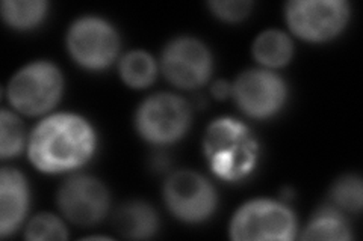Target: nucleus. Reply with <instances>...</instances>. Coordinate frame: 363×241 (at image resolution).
Listing matches in <instances>:
<instances>
[{
  "label": "nucleus",
  "mask_w": 363,
  "mask_h": 241,
  "mask_svg": "<svg viewBox=\"0 0 363 241\" xmlns=\"http://www.w3.org/2000/svg\"><path fill=\"white\" fill-rule=\"evenodd\" d=\"M209 6L215 16L225 21H241L248 16L253 4L247 0H225V2L218 0V2H211Z\"/></svg>",
  "instance_id": "nucleus-21"
},
{
  "label": "nucleus",
  "mask_w": 363,
  "mask_h": 241,
  "mask_svg": "<svg viewBox=\"0 0 363 241\" xmlns=\"http://www.w3.org/2000/svg\"><path fill=\"white\" fill-rule=\"evenodd\" d=\"M118 233L128 238H149L157 231V216L150 205L132 202L121 206L113 219Z\"/></svg>",
  "instance_id": "nucleus-13"
},
{
  "label": "nucleus",
  "mask_w": 363,
  "mask_h": 241,
  "mask_svg": "<svg viewBox=\"0 0 363 241\" xmlns=\"http://www.w3.org/2000/svg\"><path fill=\"white\" fill-rule=\"evenodd\" d=\"M29 204L26 180L16 169L0 174V235L13 234L25 219Z\"/></svg>",
  "instance_id": "nucleus-12"
},
{
  "label": "nucleus",
  "mask_w": 363,
  "mask_h": 241,
  "mask_svg": "<svg viewBox=\"0 0 363 241\" xmlns=\"http://www.w3.org/2000/svg\"><path fill=\"white\" fill-rule=\"evenodd\" d=\"M62 93L61 71L50 62H32L11 78L8 98L18 112L41 114L58 102Z\"/></svg>",
  "instance_id": "nucleus-3"
},
{
  "label": "nucleus",
  "mask_w": 363,
  "mask_h": 241,
  "mask_svg": "<svg viewBox=\"0 0 363 241\" xmlns=\"http://www.w3.org/2000/svg\"><path fill=\"white\" fill-rule=\"evenodd\" d=\"M253 54L262 65L283 66L291 61L292 41L280 30H267L255 41Z\"/></svg>",
  "instance_id": "nucleus-15"
},
{
  "label": "nucleus",
  "mask_w": 363,
  "mask_h": 241,
  "mask_svg": "<svg viewBox=\"0 0 363 241\" xmlns=\"http://www.w3.org/2000/svg\"><path fill=\"white\" fill-rule=\"evenodd\" d=\"M67 45L79 65L88 70H104L117 57L120 40L108 21L97 17H84L73 23Z\"/></svg>",
  "instance_id": "nucleus-7"
},
{
  "label": "nucleus",
  "mask_w": 363,
  "mask_h": 241,
  "mask_svg": "<svg viewBox=\"0 0 363 241\" xmlns=\"http://www.w3.org/2000/svg\"><path fill=\"white\" fill-rule=\"evenodd\" d=\"M350 6L344 0H295L286 6L291 30L312 42L332 40L344 29Z\"/></svg>",
  "instance_id": "nucleus-6"
},
{
  "label": "nucleus",
  "mask_w": 363,
  "mask_h": 241,
  "mask_svg": "<svg viewBox=\"0 0 363 241\" xmlns=\"http://www.w3.org/2000/svg\"><path fill=\"white\" fill-rule=\"evenodd\" d=\"M232 94L247 114L269 118L277 113L286 100V85L281 77L265 70H252L238 77Z\"/></svg>",
  "instance_id": "nucleus-10"
},
{
  "label": "nucleus",
  "mask_w": 363,
  "mask_h": 241,
  "mask_svg": "<svg viewBox=\"0 0 363 241\" xmlns=\"http://www.w3.org/2000/svg\"><path fill=\"white\" fill-rule=\"evenodd\" d=\"M212 93H213V95L217 97V98L224 100V98H227V97L232 94V86L227 83V82H224V80H220V82H217V83L213 85Z\"/></svg>",
  "instance_id": "nucleus-22"
},
{
  "label": "nucleus",
  "mask_w": 363,
  "mask_h": 241,
  "mask_svg": "<svg viewBox=\"0 0 363 241\" xmlns=\"http://www.w3.org/2000/svg\"><path fill=\"white\" fill-rule=\"evenodd\" d=\"M28 240H65L67 229L53 214H40L33 217L26 229Z\"/></svg>",
  "instance_id": "nucleus-20"
},
{
  "label": "nucleus",
  "mask_w": 363,
  "mask_h": 241,
  "mask_svg": "<svg viewBox=\"0 0 363 241\" xmlns=\"http://www.w3.org/2000/svg\"><path fill=\"white\" fill-rule=\"evenodd\" d=\"M204 153L215 175L225 181H238L255 169L257 143L242 122L221 118L209 125Z\"/></svg>",
  "instance_id": "nucleus-2"
},
{
  "label": "nucleus",
  "mask_w": 363,
  "mask_h": 241,
  "mask_svg": "<svg viewBox=\"0 0 363 241\" xmlns=\"http://www.w3.org/2000/svg\"><path fill=\"white\" fill-rule=\"evenodd\" d=\"M0 131H2V142H0L2 157L9 158L18 155L25 145V129L21 121L14 113L4 109L2 118H0Z\"/></svg>",
  "instance_id": "nucleus-19"
},
{
  "label": "nucleus",
  "mask_w": 363,
  "mask_h": 241,
  "mask_svg": "<svg viewBox=\"0 0 363 241\" xmlns=\"http://www.w3.org/2000/svg\"><path fill=\"white\" fill-rule=\"evenodd\" d=\"M164 196L172 213L185 222H201L215 211L217 193L211 182L191 170H180L165 182Z\"/></svg>",
  "instance_id": "nucleus-8"
},
{
  "label": "nucleus",
  "mask_w": 363,
  "mask_h": 241,
  "mask_svg": "<svg viewBox=\"0 0 363 241\" xmlns=\"http://www.w3.org/2000/svg\"><path fill=\"white\" fill-rule=\"evenodd\" d=\"M362 180L356 175H347L335 182L330 198L339 210L357 213L362 210Z\"/></svg>",
  "instance_id": "nucleus-18"
},
{
  "label": "nucleus",
  "mask_w": 363,
  "mask_h": 241,
  "mask_svg": "<svg viewBox=\"0 0 363 241\" xmlns=\"http://www.w3.org/2000/svg\"><path fill=\"white\" fill-rule=\"evenodd\" d=\"M303 240H350L348 222L335 206L318 210L301 235Z\"/></svg>",
  "instance_id": "nucleus-14"
},
{
  "label": "nucleus",
  "mask_w": 363,
  "mask_h": 241,
  "mask_svg": "<svg viewBox=\"0 0 363 241\" xmlns=\"http://www.w3.org/2000/svg\"><path fill=\"white\" fill-rule=\"evenodd\" d=\"M58 204L62 214L77 225H94L106 216L109 194L100 181L77 175L61 187Z\"/></svg>",
  "instance_id": "nucleus-11"
},
{
  "label": "nucleus",
  "mask_w": 363,
  "mask_h": 241,
  "mask_svg": "<svg viewBox=\"0 0 363 241\" xmlns=\"http://www.w3.org/2000/svg\"><path fill=\"white\" fill-rule=\"evenodd\" d=\"M120 74L124 83L141 89L153 83L156 77L155 59L145 52L135 50L128 53L120 62Z\"/></svg>",
  "instance_id": "nucleus-16"
},
{
  "label": "nucleus",
  "mask_w": 363,
  "mask_h": 241,
  "mask_svg": "<svg viewBox=\"0 0 363 241\" xmlns=\"http://www.w3.org/2000/svg\"><path fill=\"white\" fill-rule=\"evenodd\" d=\"M162 71L177 88L194 89L209 78L212 57L203 42L194 38H177L164 50Z\"/></svg>",
  "instance_id": "nucleus-9"
},
{
  "label": "nucleus",
  "mask_w": 363,
  "mask_h": 241,
  "mask_svg": "<svg viewBox=\"0 0 363 241\" xmlns=\"http://www.w3.org/2000/svg\"><path fill=\"white\" fill-rule=\"evenodd\" d=\"M136 130L147 142L172 143L184 136L191 122L188 102L173 94L147 98L136 112Z\"/></svg>",
  "instance_id": "nucleus-5"
},
{
  "label": "nucleus",
  "mask_w": 363,
  "mask_h": 241,
  "mask_svg": "<svg viewBox=\"0 0 363 241\" xmlns=\"http://www.w3.org/2000/svg\"><path fill=\"white\" fill-rule=\"evenodd\" d=\"M96 134L88 121L73 113H56L41 121L29 141V158L41 172L58 174L88 162Z\"/></svg>",
  "instance_id": "nucleus-1"
},
{
  "label": "nucleus",
  "mask_w": 363,
  "mask_h": 241,
  "mask_svg": "<svg viewBox=\"0 0 363 241\" xmlns=\"http://www.w3.org/2000/svg\"><path fill=\"white\" fill-rule=\"evenodd\" d=\"M295 231L294 213L286 205L267 199L242 205L230 225L233 240H292Z\"/></svg>",
  "instance_id": "nucleus-4"
},
{
  "label": "nucleus",
  "mask_w": 363,
  "mask_h": 241,
  "mask_svg": "<svg viewBox=\"0 0 363 241\" xmlns=\"http://www.w3.org/2000/svg\"><path fill=\"white\" fill-rule=\"evenodd\" d=\"M48 4L43 0H5L2 16L9 26L16 29L35 28L43 21Z\"/></svg>",
  "instance_id": "nucleus-17"
}]
</instances>
